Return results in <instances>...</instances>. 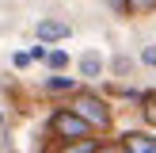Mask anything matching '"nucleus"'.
Returning <instances> with one entry per match:
<instances>
[{"instance_id":"obj_1","label":"nucleus","mask_w":156,"mask_h":153,"mask_svg":"<svg viewBox=\"0 0 156 153\" xmlns=\"http://www.w3.org/2000/svg\"><path fill=\"white\" fill-rule=\"evenodd\" d=\"M73 111L80 115L88 126H107V107H103V99H95V96H76Z\"/></svg>"},{"instance_id":"obj_2","label":"nucleus","mask_w":156,"mask_h":153,"mask_svg":"<svg viewBox=\"0 0 156 153\" xmlns=\"http://www.w3.org/2000/svg\"><path fill=\"white\" fill-rule=\"evenodd\" d=\"M53 130H57L61 138H73V142H80V138L88 134V122H84L76 111H57V115H53Z\"/></svg>"},{"instance_id":"obj_3","label":"nucleus","mask_w":156,"mask_h":153,"mask_svg":"<svg viewBox=\"0 0 156 153\" xmlns=\"http://www.w3.org/2000/svg\"><path fill=\"white\" fill-rule=\"evenodd\" d=\"M69 35V23H57V19H42L38 23V38L42 42H57V38Z\"/></svg>"},{"instance_id":"obj_4","label":"nucleus","mask_w":156,"mask_h":153,"mask_svg":"<svg viewBox=\"0 0 156 153\" xmlns=\"http://www.w3.org/2000/svg\"><path fill=\"white\" fill-rule=\"evenodd\" d=\"M152 142H156L152 134H141V130H137V134H126V142H122V149H126V153H145V149H149Z\"/></svg>"},{"instance_id":"obj_5","label":"nucleus","mask_w":156,"mask_h":153,"mask_svg":"<svg viewBox=\"0 0 156 153\" xmlns=\"http://www.w3.org/2000/svg\"><path fill=\"white\" fill-rule=\"evenodd\" d=\"M80 73H84V76H99V73H103L99 54H84V58H80Z\"/></svg>"},{"instance_id":"obj_6","label":"nucleus","mask_w":156,"mask_h":153,"mask_svg":"<svg viewBox=\"0 0 156 153\" xmlns=\"http://www.w3.org/2000/svg\"><path fill=\"white\" fill-rule=\"evenodd\" d=\"M145 119L156 126V92H149V96H145Z\"/></svg>"},{"instance_id":"obj_7","label":"nucleus","mask_w":156,"mask_h":153,"mask_svg":"<svg viewBox=\"0 0 156 153\" xmlns=\"http://www.w3.org/2000/svg\"><path fill=\"white\" fill-rule=\"evenodd\" d=\"M126 4H129V12H137V15H141V12H152V8H156V0H126Z\"/></svg>"},{"instance_id":"obj_8","label":"nucleus","mask_w":156,"mask_h":153,"mask_svg":"<svg viewBox=\"0 0 156 153\" xmlns=\"http://www.w3.org/2000/svg\"><path fill=\"white\" fill-rule=\"evenodd\" d=\"M61 153H95V145H91V142H73V145H65Z\"/></svg>"},{"instance_id":"obj_9","label":"nucleus","mask_w":156,"mask_h":153,"mask_svg":"<svg viewBox=\"0 0 156 153\" xmlns=\"http://www.w3.org/2000/svg\"><path fill=\"white\" fill-rule=\"evenodd\" d=\"M46 88H50V92H65V88H73V80H65V76H53V80H46Z\"/></svg>"},{"instance_id":"obj_10","label":"nucleus","mask_w":156,"mask_h":153,"mask_svg":"<svg viewBox=\"0 0 156 153\" xmlns=\"http://www.w3.org/2000/svg\"><path fill=\"white\" fill-rule=\"evenodd\" d=\"M107 4H111L118 15H126V12H129V4H126V0H107Z\"/></svg>"},{"instance_id":"obj_11","label":"nucleus","mask_w":156,"mask_h":153,"mask_svg":"<svg viewBox=\"0 0 156 153\" xmlns=\"http://www.w3.org/2000/svg\"><path fill=\"white\" fill-rule=\"evenodd\" d=\"M141 58H145V61H149V65H156V46H149V50H145V54H141Z\"/></svg>"},{"instance_id":"obj_12","label":"nucleus","mask_w":156,"mask_h":153,"mask_svg":"<svg viewBox=\"0 0 156 153\" xmlns=\"http://www.w3.org/2000/svg\"><path fill=\"white\" fill-rule=\"evenodd\" d=\"M95 153H126L122 145H103V149H95Z\"/></svg>"},{"instance_id":"obj_13","label":"nucleus","mask_w":156,"mask_h":153,"mask_svg":"<svg viewBox=\"0 0 156 153\" xmlns=\"http://www.w3.org/2000/svg\"><path fill=\"white\" fill-rule=\"evenodd\" d=\"M145 153H156V142H152V145H149V149H145Z\"/></svg>"}]
</instances>
